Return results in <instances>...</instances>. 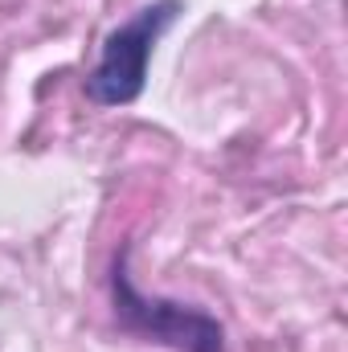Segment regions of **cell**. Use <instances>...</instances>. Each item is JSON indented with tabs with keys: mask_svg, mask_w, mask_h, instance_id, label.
<instances>
[{
	"mask_svg": "<svg viewBox=\"0 0 348 352\" xmlns=\"http://www.w3.org/2000/svg\"><path fill=\"white\" fill-rule=\"evenodd\" d=\"M173 16H176V4L164 0V4H152L140 16H131L123 29H115L107 50H102L98 70L90 74V98H98V102H131L144 90V78H148L152 41L173 25Z\"/></svg>",
	"mask_w": 348,
	"mask_h": 352,
	"instance_id": "cell-1",
	"label": "cell"
},
{
	"mask_svg": "<svg viewBox=\"0 0 348 352\" xmlns=\"http://www.w3.org/2000/svg\"><path fill=\"white\" fill-rule=\"evenodd\" d=\"M119 299H123V316L135 328L152 332L156 340H168V344L188 349V352H221V328L209 316L184 311L176 303H148L127 283H119Z\"/></svg>",
	"mask_w": 348,
	"mask_h": 352,
	"instance_id": "cell-2",
	"label": "cell"
}]
</instances>
